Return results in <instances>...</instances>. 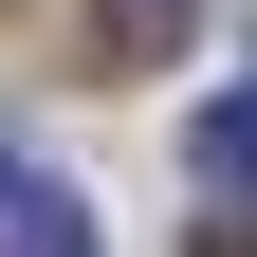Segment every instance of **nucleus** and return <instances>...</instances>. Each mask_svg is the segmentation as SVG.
Returning <instances> with one entry per match:
<instances>
[{
  "mask_svg": "<svg viewBox=\"0 0 257 257\" xmlns=\"http://www.w3.org/2000/svg\"><path fill=\"white\" fill-rule=\"evenodd\" d=\"M184 19L202 0H110V55H184Z\"/></svg>",
  "mask_w": 257,
  "mask_h": 257,
  "instance_id": "nucleus-3",
  "label": "nucleus"
},
{
  "mask_svg": "<svg viewBox=\"0 0 257 257\" xmlns=\"http://www.w3.org/2000/svg\"><path fill=\"white\" fill-rule=\"evenodd\" d=\"M0 257H92V202L19 147V128H0Z\"/></svg>",
  "mask_w": 257,
  "mask_h": 257,
  "instance_id": "nucleus-1",
  "label": "nucleus"
},
{
  "mask_svg": "<svg viewBox=\"0 0 257 257\" xmlns=\"http://www.w3.org/2000/svg\"><path fill=\"white\" fill-rule=\"evenodd\" d=\"M184 166H202V202L239 220V166H257V110H239V92H202V128H184Z\"/></svg>",
  "mask_w": 257,
  "mask_h": 257,
  "instance_id": "nucleus-2",
  "label": "nucleus"
}]
</instances>
